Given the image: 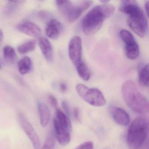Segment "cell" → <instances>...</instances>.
Wrapping results in <instances>:
<instances>
[{"label": "cell", "mask_w": 149, "mask_h": 149, "mask_svg": "<svg viewBox=\"0 0 149 149\" xmlns=\"http://www.w3.org/2000/svg\"><path fill=\"white\" fill-rule=\"evenodd\" d=\"M114 6L105 4L96 6L85 15L82 22L83 32L87 36H92L98 32L104 22L113 15Z\"/></svg>", "instance_id": "cell-1"}, {"label": "cell", "mask_w": 149, "mask_h": 149, "mask_svg": "<svg viewBox=\"0 0 149 149\" xmlns=\"http://www.w3.org/2000/svg\"><path fill=\"white\" fill-rule=\"evenodd\" d=\"M122 91L126 104L133 111L140 114L149 113V101L139 92L133 82H125Z\"/></svg>", "instance_id": "cell-2"}, {"label": "cell", "mask_w": 149, "mask_h": 149, "mask_svg": "<svg viewBox=\"0 0 149 149\" xmlns=\"http://www.w3.org/2000/svg\"><path fill=\"white\" fill-rule=\"evenodd\" d=\"M149 132V120L138 117L132 123L127 133V143L131 149H138L143 144Z\"/></svg>", "instance_id": "cell-3"}, {"label": "cell", "mask_w": 149, "mask_h": 149, "mask_svg": "<svg viewBox=\"0 0 149 149\" xmlns=\"http://www.w3.org/2000/svg\"><path fill=\"white\" fill-rule=\"evenodd\" d=\"M76 91L79 96L89 104L95 107H102L106 103L102 93L96 88H89L81 84H77Z\"/></svg>", "instance_id": "cell-4"}, {"label": "cell", "mask_w": 149, "mask_h": 149, "mask_svg": "<svg viewBox=\"0 0 149 149\" xmlns=\"http://www.w3.org/2000/svg\"><path fill=\"white\" fill-rule=\"evenodd\" d=\"M18 118L21 126L31 141L34 149H40V143L39 137L28 119L22 113L18 114Z\"/></svg>", "instance_id": "cell-5"}, {"label": "cell", "mask_w": 149, "mask_h": 149, "mask_svg": "<svg viewBox=\"0 0 149 149\" xmlns=\"http://www.w3.org/2000/svg\"><path fill=\"white\" fill-rule=\"evenodd\" d=\"M82 43L81 37L74 36L69 43V56L73 64L76 67L81 61Z\"/></svg>", "instance_id": "cell-6"}, {"label": "cell", "mask_w": 149, "mask_h": 149, "mask_svg": "<svg viewBox=\"0 0 149 149\" xmlns=\"http://www.w3.org/2000/svg\"><path fill=\"white\" fill-rule=\"evenodd\" d=\"M93 2L91 1H85L77 5H73L72 3L64 16L68 21L73 22L77 19L84 11L91 6Z\"/></svg>", "instance_id": "cell-7"}, {"label": "cell", "mask_w": 149, "mask_h": 149, "mask_svg": "<svg viewBox=\"0 0 149 149\" xmlns=\"http://www.w3.org/2000/svg\"><path fill=\"white\" fill-rule=\"evenodd\" d=\"M120 12L129 15V17H141L144 14L137 2L133 0H124L121 1L119 7Z\"/></svg>", "instance_id": "cell-8"}, {"label": "cell", "mask_w": 149, "mask_h": 149, "mask_svg": "<svg viewBox=\"0 0 149 149\" xmlns=\"http://www.w3.org/2000/svg\"><path fill=\"white\" fill-rule=\"evenodd\" d=\"M127 22L130 28L136 34L142 38L145 36L148 26V22L145 16L141 17H129Z\"/></svg>", "instance_id": "cell-9"}, {"label": "cell", "mask_w": 149, "mask_h": 149, "mask_svg": "<svg viewBox=\"0 0 149 149\" xmlns=\"http://www.w3.org/2000/svg\"><path fill=\"white\" fill-rule=\"evenodd\" d=\"M54 125L55 136L59 143L62 146L68 145L70 141L72 129L61 124L55 119Z\"/></svg>", "instance_id": "cell-10"}, {"label": "cell", "mask_w": 149, "mask_h": 149, "mask_svg": "<svg viewBox=\"0 0 149 149\" xmlns=\"http://www.w3.org/2000/svg\"><path fill=\"white\" fill-rule=\"evenodd\" d=\"M16 29L21 33L32 37H38L41 33L40 29L36 24L29 21L20 22L16 26Z\"/></svg>", "instance_id": "cell-11"}, {"label": "cell", "mask_w": 149, "mask_h": 149, "mask_svg": "<svg viewBox=\"0 0 149 149\" xmlns=\"http://www.w3.org/2000/svg\"><path fill=\"white\" fill-rule=\"evenodd\" d=\"M110 111L112 118L118 124L126 126L130 124V116L124 110L119 107H112L110 109Z\"/></svg>", "instance_id": "cell-12"}, {"label": "cell", "mask_w": 149, "mask_h": 149, "mask_svg": "<svg viewBox=\"0 0 149 149\" xmlns=\"http://www.w3.org/2000/svg\"><path fill=\"white\" fill-rule=\"evenodd\" d=\"M63 29L62 24L55 19L49 21L46 27V34L49 38L56 39L59 37Z\"/></svg>", "instance_id": "cell-13"}, {"label": "cell", "mask_w": 149, "mask_h": 149, "mask_svg": "<svg viewBox=\"0 0 149 149\" xmlns=\"http://www.w3.org/2000/svg\"><path fill=\"white\" fill-rule=\"evenodd\" d=\"M38 43L44 57L49 61H51L54 57V53L50 42L46 37H40L39 38Z\"/></svg>", "instance_id": "cell-14"}, {"label": "cell", "mask_w": 149, "mask_h": 149, "mask_svg": "<svg viewBox=\"0 0 149 149\" xmlns=\"http://www.w3.org/2000/svg\"><path fill=\"white\" fill-rule=\"evenodd\" d=\"M38 110L41 125L42 127H46L50 120L51 117L50 110L46 104L42 102L38 103Z\"/></svg>", "instance_id": "cell-15"}, {"label": "cell", "mask_w": 149, "mask_h": 149, "mask_svg": "<svg viewBox=\"0 0 149 149\" xmlns=\"http://www.w3.org/2000/svg\"><path fill=\"white\" fill-rule=\"evenodd\" d=\"M18 68L19 72L21 74H26L29 73L32 68L31 59L29 57L22 58L18 63Z\"/></svg>", "instance_id": "cell-16"}, {"label": "cell", "mask_w": 149, "mask_h": 149, "mask_svg": "<svg viewBox=\"0 0 149 149\" xmlns=\"http://www.w3.org/2000/svg\"><path fill=\"white\" fill-rule=\"evenodd\" d=\"M125 50L126 56L129 59L136 60L139 56V47L137 42L131 45H125Z\"/></svg>", "instance_id": "cell-17"}, {"label": "cell", "mask_w": 149, "mask_h": 149, "mask_svg": "<svg viewBox=\"0 0 149 149\" xmlns=\"http://www.w3.org/2000/svg\"><path fill=\"white\" fill-rule=\"evenodd\" d=\"M79 76L85 81H88L91 77L89 69L84 62L82 61L76 67Z\"/></svg>", "instance_id": "cell-18"}, {"label": "cell", "mask_w": 149, "mask_h": 149, "mask_svg": "<svg viewBox=\"0 0 149 149\" xmlns=\"http://www.w3.org/2000/svg\"><path fill=\"white\" fill-rule=\"evenodd\" d=\"M3 55L5 60L7 62L13 63L15 62L16 54L13 48L9 45H7L3 49Z\"/></svg>", "instance_id": "cell-19"}, {"label": "cell", "mask_w": 149, "mask_h": 149, "mask_svg": "<svg viewBox=\"0 0 149 149\" xmlns=\"http://www.w3.org/2000/svg\"><path fill=\"white\" fill-rule=\"evenodd\" d=\"M36 47V41L35 40H30L19 45L18 47V51L20 54H25L33 51Z\"/></svg>", "instance_id": "cell-20"}, {"label": "cell", "mask_w": 149, "mask_h": 149, "mask_svg": "<svg viewBox=\"0 0 149 149\" xmlns=\"http://www.w3.org/2000/svg\"><path fill=\"white\" fill-rule=\"evenodd\" d=\"M139 81L142 85L149 86V63L144 66L140 70Z\"/></svg>", "instance_id": "cell-21"}, {"label": "cell", "mask_w": 149, "mask_h": 149, "mask_svg": "<svg viewBox=\"0 0 149 149\" xmlns=\"http://www.w3.org/2000/svg\"><path fill=\"white\" fill-rule=\"evenodd\" d=\"M120 36L125 45L136 43V41L131 33L125 29H122L120 32Z\"/></svg>", "instance_id": "cell-22"}, {"label": "cell", "mask_w": 149, "mask_h": 149, "mask_svg": "<svg viewBox=\"0 0 149 149\" xmlns=\"http://www.w3.org/2000/svg\"><path fill=\"white\" fill-rule=\"evenodd\" d=\"M55 138L54 132L50 131L42 149H54L55 145Z\"/></svg>", "instance_id": "cell-23"}, {"label": "cell", "mask_w": 149, "mask_h": 149, "mask_svg": "<svg viewBox=\"0 0 149 149\" xmlns=\"http://www.w3.org/2000/svg\"><path fill=\"white\" fill-rule=\"evenodd\" d=\"M24 2V1H9L6 7V13L8 14L13 13Z\"/></svg>", "instance_id": "cell-24"}, {"label": "cell", "mask_w": 149, "mask_h": 149, "mask_svg": "<svg viewBox=\"0 0 149 149\" xmlns=\"http://www.w3.org/2000/svg\"><path fill=\"white\" fill-rule=\"evenodd\" d=\"M38 16L39 19L42 21H47L49 20L50 21L52 19V14L46 11H40L38 13Z\"/></svg>", "instance_id": "cell-25"}, {"label": "cell", "mask_w": 149, "mask_h": 149, "mask_svg": "<svg viewBox=\"0 0 149 149\" xmlns=\"http://www.w3.org/2000/svg\"><path fill=\"white\" fill-rule=\"evenodd\" d=\"M94 144L91 141L84 142L78 146L75 149H93Z\"/></svg>", "instance_id": "cell-26"}, {"label": "cell", "mask_w": 149, "mask_h": 149, "mask_svg": "<svg viewBox=\"0 0 149 149\" xmlns=\"http://www.w3.org/2000/svg\"><path fill=\"white\" fill-rule=\"evenodd\" d=\"M61 105L64 111V113L69 117L71 115V112H70V108L68 103L67 101L64 100L62 102Z\"/></svg>", "instance_id": "cell-27"}, {"label": "cell", "mask_w": 149, "mask_h": 149, "mask_svg": "<svg viewBox=\"0 0 149 149\" xmlns=\"http://www.w3.org/2000/svg\"><path fill=\"white\" fill-rule=\"evenodd\" d=\"M73 116L74 118L78 122H81V118L80 116V111L79 108L75 107L73 110Z\"/></svg>", "instance_id": "cell-28"}, {"label": "cell", "mask_w": 149, "mask_h": 149, "mask_svg": "<svg viewBox=\"0 0 149 149\" xmlns=\"http://www.w3.org/2000/svg\"><path fill=\"white\" fill-rule=\"evenodd\" d=\"M50 104L54 108H57L58 106V102L56 98L52 95H49L48 96Z\"/></svg>", "instance_id": "cell-29"}, {"label": "cell", "mask_w": 149, "mask_h": 149, "mask_svg": "<svg viewBox=\"0 0 149 149\" xmlns=\"http://www.w3.org/2000/svg\"><path fill=\"white\" fill-rule=\"evenodd\" d=\"M59 88H60V91L62 93H65L68 89L67 85L64 83H61L59 85Z\"/></svg>", "instance_id": "cell-30"}, {"label": "cell", "mask_w": 149, "mask_h": 149, "mask_svg": "<svg viewBox=\"0 0 149 149\" xmlns=\"http://www.w3.org/2000/svg\"><path fill=\"white\" fill-rule=\"evenodd\" d=\"M145 8L146 14L149 19V1H147L146 2L145 4Z\"/></svg>", "instance_id": "cell-31"}, {"label": "cell", "mask_w": 149, "mask_h": 149, "mask_svg": "<svg viewBox=\"0 0 149 149\" xmlns=\"http://www.w3.org/2000/svg\"><path fill=\"white\" fill-rule=\"evenodd\" d=\"M2 38H3V33H2V30H1L0 31V40H1V42H2Z\"/></svg>", "instance_id": "cell-32"}]
</instances>
